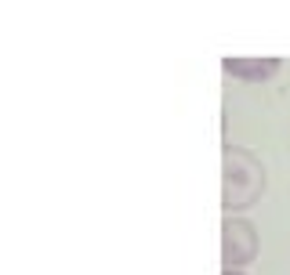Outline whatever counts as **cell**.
<instances>
[{
	"label": "cell",
	"instance_id": "6da1fadb",
	"mask_svg": "<svg viewBox=\"0 0 290 275\" xmlns=\"http://www.w3.org/2000/svg\"><path fill=\"white\" fill-rule=\"evenodd\" d=\"M265 192V167L254 160V152L229 145L225 149V210L229 217L236 210L250 206Z\"/></svg>",
	"mask_w": 290,
	"mask_h": 275
},
{
	"label": "cell",
	"instance_id": "277c9868",
	"mask_svg": "<svg viewBox=\"0 0 290 275\" xmlns=\"http://www.w3.org/2000/svg\"><path fill=\"white\" fill-rule=\"evenodd\" d=\"M225 275H243V272H225Z\"/></svg>",
	"mask_w": 290,
	"mask_h": 275
},
{
	"label": "cell",
	"instance_id": "7a4b0ae2",
	"mask_svg": "<svg viewBox=\"0 0 290 275\" xmlns=\"http://www.w3.org/2000/svg\"><path fill=\"white\" fill-rule=\"evenodd\" d=\"M258 257V232L243 217H225V272H239Z\"/></svg>",
	"mask_w": 290,
	"mask_h": 275
},
{
	"label": "cell",
	"instance_id": "3957f363",
	"mask_svg": "<svg viewBox=\"0 0 290 275\" xmlns=\"http://www.w3.org/2000/svg\"><path fill=\"white\" fill-rule=\"evenodd\" d=\"M229 76H243V80H268L272 72L279 69L276 58H265V62H243V58H229L225 62Z\"/></svg>",
	"mask_w": 290,
	"mask_h": 275
}]
</instances>
